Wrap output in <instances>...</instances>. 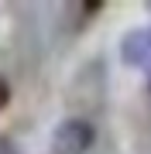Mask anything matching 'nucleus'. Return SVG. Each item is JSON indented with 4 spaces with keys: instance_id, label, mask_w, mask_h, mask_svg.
Listing matches in <instances>:
<instances>
[{
    "instance_id": "nucleus-1",
    "label": "nucleus",
    "mask_w": 151,
    "mask_h": 154,
    "mask_svg": "<svg viewBox=\"0 0 151 154\" xmlns=\"http://www.w3.org/2000/svg\"><path fill=\"white\" fill-rule=\"evenodd\" d=\"M96 144V130L90 120H83V116H69V120H62L55 127V134H52V147L55 154H86Z\"/></svg>"
},
{
    "instance_id": "nucleus-2",
    "label": "nucleus",
    "mask_w": 151,
    "mask_h": 154,
    "mask_svg": "<svg viewBox=\"0 0 151 154\" xmlns=\"http://www.w3.org/2000/svg\"><path fill=\"white\" fill-rule=\"evenodd\" d=\"M120 62L131 65V69H144L151 62V24L131 28L120 38Z\"/></svg>"
},
{
    "instance_id": "nucleus-3",
    "label": "nucleus",
    "mask_w": 151,
    "mask_h": 154,
    "mask_svg": "<svg viewBox=\"0 0 151 154\" xmlns=\"http://www.w3.org/2000/svg\"><path fill=\"white\" fill-rule=\"evenodd\" d=\"M7 103H11V82H7L4 75H0V110H4Z\"/></svg>"
},
{
    "instance_id": "nucleus-4",
    "label": "nucleus",
    "mask_w": 151,
    "mask_h": 154,
    "mask_svg": "<svg viewBox=\"0 0 151 154\" xmlns=\"http://www.w3.org/2000/svg\"><path fill=\"white\" fill-rule=\"evenodd\" d=\"M148 89H151V62H148Z\"/></svg>"
}]
</instances>
